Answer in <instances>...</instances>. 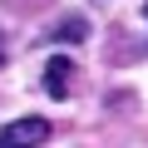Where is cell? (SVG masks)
<instances>
[{
    "mask_svg": "<svg viewBox=\"0 0 148 148\" xmlns=\"http://www.w3.org/2000/svg\"><path fill=\"white\" fill-rule=\"evenodd\" d=\"M49 138V119H15L0 128V148H20V143H45Z\"/></svg>",
    "mask_w": 148,
    "mask_h": 148,
    "instance_id": "cell-1",
    "label": "cell"
},
{
    "mask_svg": "<svg viewBox=\"0 0 148 148\" xmlns=\"http://www.w3.org/2000/svg\"><path fill=\"white\" fill-rule=\"evenodd\" d=\"M69 69H74L69 59H49V64H45V94H49V99H64V94H69Z\"/></svg>",
    "mask_w": 148,
    "mask_h": 148,
    "instance_id": "cell-2",
    "label": "cell"
},
{
    "mask_svg": "<svg viewBox=\"0 0 148 148\" xmlns=\"http://www.w3.org/2000/svg\"><path fill=\"white\" fill-rule=\"evenodd\" d=\"M49 35H54V40H84V35H89V25H84L79 15H74V20H64L59 30H49Z\"/></svg>",
    "mask_w": 148,
    "mask_h": 148,
    "instance_id": "cell-3",
    "label": "cell"
},
{
    "mask_svg": "<svg viewBox=\"0 0 148 148\" xmlns=\"http://www.w3.org/2000/svg\"><path fill=\"white\" fill-rule=\"evenodd\" d=\"M0 64H5V35H0Z\"/></svg>",
    "mask_w": 148,
    "mask_h": 148,
    "instance_id": "cell-4",
    "label": "cell"
}]
</instances>
